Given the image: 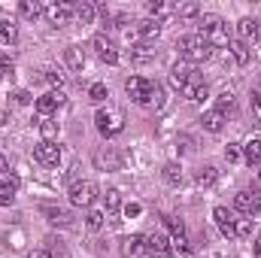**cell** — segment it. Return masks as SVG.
I'll use <instances>...</instances> for the list:
<instances>
[{
  "instance_id": "obj_1",
  "label": "cell",
  "mask_w": 261,
  "mask_h": 258,
  "mask_svg": "<svg viewBox=\"0 0 261 258\" xmlns=\"http://www.w3.org/2000/svg\"><path fill=\"white\" fill-rule=\"evenodd\" d=\"M176 49L182 55V61L197 64V61H210L213 58V46L200 37V34H189V37H179L176 40Z\"/></svg>"
},
{
  "instance_id": "obj_2",
  "label": "cell",
  "mask_w": 261,
  "mask_h": 258,
  "mask_svg": "<svg viewBox=\"0 0 261 258\" xmlns=\"http://www.w3.org/2000/svg\"><path fill=\"white\" fill-rule=\"evenodd\" d=\"M70 203L73 207H82V210H91V203H94V197H97V186L91 183V179H76L73 186H70Z\"/></svg>"
},
{
  "instance_id": "obj_3",
  "label": "cell",
  "mask_w": 261,
  "mask_h": 258,
  "mask_svg": "<svg viewBox=\"0 0 261 258\" xmlns=\"http://www.w3.org/2000/svg\"><path fill=\"white\" fill-rule=\"evenodd\" d=\"M155 85H158V82H149V79H143V76H130L128 82H125V91H128L130 100H137V104H143V107H152Z\"/></svg>"
},
{
  "instance_id": "obj_4",
  "label": "cell",
  "mask_w": 261,
  "mask_h": 258,
  "mask_svg": "<svg viewBox=\"0 0 261 258\" xmlns=\"http://www.w3.org/2000/svg\"><path fill=\"white\" fill-rule=\"evenodd\" d=\"M94 125H97V131H100L103 137H119V134L125 131V122H122V116H119L116 110H97Z\"/></svg>"
},
{
  "instance_id": "obj_5",
  "label": "cell",
  "mask_w": 261,
  "mask_h": 258,
  "mask_svg": "<svg viewBox=\"0 0 261 258\" xmlns=\"http://www.w3.org/2000/svg\"><path fill=\"white\" fill-rule=\"evenodd\" d=\"M234 207H237V213H243L246 219H252V216L261 213V194L255 189H243V192H237V197H234Z\"/></svg>"
},
{
  "instance_id": "obj_6",
  "label": "cell",
  "mask_w": 261,
  "mask_h": 258,
  "mask_svg": "<svg viewBox=\"0 0 261 258\" xmlns=\"http://www.w3.org/2000/svg\"><path fill=\"white\" fill-rule=\"evenodd\" d=\"M91 46H94V52H97V58H100L103 64H119V46H116L113 37L97 34V37L91 40Z\"/></svg>"
},
{
  "instance_id": "obj_7",
  "label": "cell",
  "mask_w": 261,
  "mask_h": 258,
  "mask_svg": "<svg viewBox=\"0 0 261 258\" xmlns=\"http://www.w3.org/2000/svg\"><path fill=\"white\" fill-rule=\"evenodd\" d=\"M34 158H37L43 167H58V161H61V146L52 143V140H43V143L34 146Z\"/></svg>"
},
{
  "instance_id": "obj_8",
  "label": "cell",
  "mask_w": 261,
  "mask_h": 258,
  "mask_svg": "<svg viewBox=\"0 0 261 258\" xmlns=\"http://www.w3.org/2000/svg\"><path fill=\"white\" fill-rule=\"evenodd\" d=\"M170 82L182 91L189 82H197V70L195 64H189V61H176V64L170 67Z\"/></svg>"
},
{
  "instance_id": "obj_9",
  "label": "cell",
  "mask_w": 261,
  "mask_h": 258,
  "mask_svg": "<svg viewBox=\"0 0 261 258\" xmlns=\"http://www.w3.org/2000/svg\"><path fill=\"white\" fill-rule=\"evenodd\" d=\"M43 15L49 18V24L61 28V24H70V18H73V6H70V3H46V6H43Z\"/></svg>"
},
{
  "instance_id": "obj_10",
  "label": "cell",
  "mask_w": 261,
  "mask_h": 258,
  "mask_svg": "<svg viewBox=\"0 0 261 258\" xmlns=\"http://www.w3.org/2000/svg\"><path fill=\"white\" fill-rule=\"evenodd\" d=\"M143 246H146V252L152 258H167L170 255V237H164V234H146V237H143Z\"/></svg>"
},
{
  "instance_id": "obj_11",
  "label": "cell",
  "mask_w": 261,
  "mask_h": 258,
  "mask_svg": "<svg viewBox=\"0 0 261 258\" xmlns=\"http://www.w3.org/2000/svg\"><path fill=\"white\" fill-rule=\"evenodd\" d=\"M213 219H216V225H219V231L225 237H237V219H234V213L228 207H216L213 210Z\"/></svg>"
},
{
  "instance_id": "obj_12",
  "label": "cell",
  "mask_w": 261,
  "mask_h": 258,
  "mask_svg": "<svg viewBox=\"0 0 261 258\" xmlns=\"http://www.w3.org/2000/svg\"><path fill=\"white\" fill-rule=\"evenodd\" d=\"M61 104H64V97H61L58 91H46V94L37 97V116H40V119H49Z\"/></svg>"
},
{
  "instance_id": "obj_13",
  "label": "cell",
  "mask_w": 261,
  "mask_h": 258,
  "mask_svg": "<svg viewBox=\"0 0 261 258\" xmlns=\"http://www.w3.org/2000/svg\"><path fill=\"white\" fill-rule=\"evenodd\" d=\"M94 164H97L100 170H122V155H119L113 146H107V149H100V152L94 155Z\"/></svg>"
},
{
  "instance_id": "obj_14",
  "label": "cell",
  "mask_w": 261,
  "mask_h": 258,
  "mask_svg": "<svg viewBox=\"0 0 261 258\" xmlns=\"http://www.w3.org/2000/svg\"><path fill=\"white\" fill-rule=\"evenodd\" d=\"M225 122H228V116H237V97L231 94V91H222L219 97H216V107H213Z\"/></svg>"
},
{
  "instance_id": "obj_15",
  "label": "cell",
  "mask_w": 261,
  "mask_h": 258,
  "mask_svg": "<svg viewBox=\"0 0 261 258\" xmlns=\"http://www.w3.org/2000/svg\"><path fill=\"white\" fill-rule=\"evenodd\" d=\"M122 255L125 258H143L146 255V246H143V237L140 234H130L122 240Z\"/></svg>"
},
{
  "instance_id": "obj_16",
  "label": "cell",
  "mask_w": 261,
  "mask_h": 258,
  "mask_svg": "<svg viewBox=\"0 0 261 258\" xmlns=\"http://www.w3.org/2000/svg\"><path fill=\"white\" fill-rule=\"evenodd\" d=\"M161 28H164V21H158V18H143V21H137V34H140L143 40H155V37L161 34Z\"/></svg>"
},
{
  "instance_id": "obj_17",
  "label": "cell",
  "mask_w": 261,
  "mask_h": 258,
  "mask_svg": "<svg viewBox=\"0 0 261 258\" xmlns=\"http://www.w3.org/2000/svg\"><path fill=\"white\" fill-rule=\"evenodd\" d=\"M43 213H46V219H49V225H58V228H67V225H73V216L61 210V207H43Z\"/></svg>"
},
{
  "instance_id": "obj_18",
  "label": "cell",
  "mask_w": 261,
  "mask_h": 258,
  "mask_svg": "<svg viewBox=\"0 0 261 258\" xmlns=\"http://www.w3.org/2000/svg\"><path fill=\"white\" fill-rule=\"evenodd\" d=\"M64 61H67V67H70V70L82 73V67H85V49H82V46H67Z\"/></svg>"
},
{
  "instance_id": "obj_19",
  "label": "cell",
  "mask_w": 261,
  "mask_h": 258,
  "mask_svg": "<svg viewBox=\"0 0 261 258\" xmlns=\"http://www.w3.org/2000/svg\"><path fill=\"white\" fill-rule=\"evenodd\" d=\"M18 194V179L15 176H0V203H12Z\"/></svg>"
},
{
  "instance_id": "obj_20",
  "label": "cell",
  "mask_w": 261,
  "mask_h": 258,
  "mask_svg": "<svg viewBox=\"0 0 261 258\" xmlns=\"http://www.w3.org/2000/svg\"><path fill=\"white\" fill-rule=\"evenodd\" d=\"M216 179H219V170H216L213 164H203V167L195 173V183L200 186V189H210V186H216Z\"/></svg>"
},
{
  "instance_id": "obj_21",
  "label": "cell",
  "mask_w": 261,
  "mask_h": 258,
  "mask_svg": "<svg viewBox=\"0 0 261 258\" xmlns=\"http://www.w3.org/2000/svg\"><path fill=\"white\" fill-rule=\"evenodd\" d=\"M130 61H134V64H146V61H155V49H152L149 43H137V46L130 49Z\"/></svg>"
},
{
  "instance_id": "obj_22",
  "label": "cell",
  "mask_w": 261,
  "mask_h": 258,
  "mask_svg": "<svg viewBox=\"0 0 261 258\" xmlns=\"http://www.w3.org/2000/svg\"><path fill=\"white\" fill-rule=\"evenodd\" d=\"M182 94H186L189 100H195V104H203V100H206V94H210V88L197 79V82H189V85L182 88Z\"/></svg>"
},
{
  "instance_id": "obj_23",
  "label": "cell",
  "mask_w": 261,
  "mask_h": 258,
  "mask_svg": "<svg viewBox=\"0 0 261 258\" xmlns=\"http://www.w3.org/2000/svg\"><path fill=\"white\" fill-rule=\"evenodd\" d=\"M200 125L210 131V134H219V131L225 128V119H222V116H219L216 110H206V113L200 116Z\"/></svg>"
},
{
  "instance_id": "obj_24",
  "label": "cell",
  "mask_w": 261,
  "mask_h": 258,
  "mask_svg": "<svg viewBox=\"0 0 261 258\" xmlns=\"http://www.w3.org/2000/svg\"><path fill=\"white\" fill-rule=\"evenodd\" d=\"M228 52H231V58H234L237 64H246V61H249V46H246L243 40H231V43H228Z\"/></svg>"
},
{
  "instance_id": "obj_25",
  "label": "cell",
  "mask_w": 261,
  "mask_h": 258,
  "mask_svg": "<svg viewBox=\"0 0 261 258\" xmlns=\"http://www.w3.org/2000/svg\"><path fill=\"white\" fill-rule=\"evenodd\" d=\"M170 255L173 258H192V246H189V240L186 237H170Z\"/></svg>"
},
{
  "instance_id": "obj_26",
  "label": "cell",
  "mask_w": 261,
  "mask_h": 258,
  "mask_svg": "<svg viewBox=\"0 0 261 258\" xmlns=\"http://www.w3.org/2000/svg\"><path fill=\"white\" fill-rule=\"evenodd\" d=\"M161 176H164V183H167V186H179V183H182V167H179L176 161H170V164H164Z\"/></svg>"
},
{
  "instance_id": "obj_27",
  "label": "cell",
  "mask_w": 261,
  "mask_h": 258,
  "mask_svg": "<svg viewBox=\"0 0 261 258\" xmlns=\"http://www.w3.org/2000/svg\"><path fill=\"white\" fill-rule=\"evenodd\" d=\"M94 12H97V9H94L91 3H85V0L73 6V15H76V18H79L82 24H91V21H94Z\"/></svg>"
},
{
  "instance_id": "obj_28",
  "label": "cell",
  "mask_w": 261,
  "mask_h": 258,
  "mask_svg": "<svg viewBox=\"0 0 261 258\" xmlns=\"http://www.w3.org/2000/svg\"><path fill=\"white\" fill-rule=\"evenodd\" d=\"M18 12H21L24 18H40V15H43V3H37V0H21V3H18Z\"/></svg>"
},
{
  "instance_id": "obj_29",
  "label": "cell",
  "mask_w": 261,
  "mask_h": 258,
  "mask_svg": "<svg viewBox=\"0 0 261 258\" xmlns=\"http://www.w3.org/2000/svg\"><path fill=\"white\" fill-rule=\"evenodd\" d=\"M0 37H3V43H15L18 40V24L12 21V18H6V21H0Z\"/></svg>"
},
{
  "instance_id": "obj_30",
  "label": "cell",
  "mask_w": 261,
  "mask_h": 258,
  "mask_svg": "<svg viewBox=\"0 0 261 258\" xmlns=\"http://www.w3.org/2000/svg\"><path fill=\"white\" fill-rule=\"evenodd\" d=\"M243 155H246V161L249 164H258L261 161V140H249V143H243Z\"/></svg>"
},
{
  "instance_id": "obj_31",
  "label": "cell",
  "mask_w": 261,
  "mask_h": 258,
  "mask_svg": "<svg viewBox=\"0 0 261 258\" xmlns=\"http://www.w3.org/2000/svg\"><path fill=\"white\" fill-rule=\"evenodd\" d=\"M237 34H240L243 43L246 40H255V18H240L237 21Z\"/></svg>"
},
{
  "instance_id": "obj_32",
  "label": "cell",
  "mask_w": 261,
  "mask_h": 258,
  "mask_svg": "<svg viewBox=\"0 0 261 258\" xmlns=\"http://www.w3.org/2000/svg\"><path fill=\"white\" fill-rule=\"evenodd\" d=\"M88 97H91L94 104H103V100L110 97V91H107V85H103V82H94V85L88 88Z\"/></svg>"
},
{
  "instance_id": "obj_33",
  "label": "cell",
  "mask_w": 261,
  "mask_h": 258,
  "mask_svg": "<svg viewBox=\"0 0 261 258\" xmlns=\"http://www.w3.org/2000/svg\"><path fill=\"white\" fill-rule=\"evenodd\" d=\"M85 225H88V231H100V228H103V213H100V210H88Z\"/></svg>"
},
{
  "instance_id": "obj_34",
  "label": "cell",
  "mask_w": 261,
  "mask_h": 258,
  "mask_svg": "<svg viewBox=\"0 0 261 258\" xmlns=\"http://www.w3.org/2000/svg\"><path fill=\"white\" fill-rule=\"evenodd\" d=\"M164 222H167V228H170L173 237H186V222H182V219H176V216H164Z\"/></svg>"
},
{
  "instance_id": "obj_35",
  "label": "cell",
  "mask_w": 261,
  "mask_h": 258,
  "mask_svg": "<svg viewBox=\"0 0 261 258\" xmlns=\"http://www.w3.org/2000/svg\"><path fill=\"white\" fill-rule=\"evenodd\" d=\"M122 207V194H119V189H110L107 192V213H116Z\"/></svg>"
},
{
  "instance_id": "obj_36",
  "label": "cell",
  "mask_w": 261,
  "mask_h": 258,
  "mask_svg": "<svg viewBox=\"0 0 261 258\" xmlns=\"http://www.w3.org/2000/svg\"><path fill=\"white\" fill-rule=\"evenodd\" d=\"M176 12H179L182 18H195V15H200V6H197V3H182Z\"/></svg>"
},
{
  "instance_id": "obj_37",
  "label": "cell",
  "mask_w": 261,
  "mask_h": 258,
  "mask_svg": "<svg viewBox=\"0 0 261 258\" xmlns=\"http://www.w3.org/2000/svg\"><path fill=\"white\" fill-rule=\"evenodd\" d=\"M12 70H15V61H12V55L0 52V76H6V73H12Z\"/></svg>"
},
{
  "instance_id": "obj_38",
  "label": "cell",
  "mask_w": 261,
  "mask_h": 258,
  "mask_svg": "<svg viewBox=\"0 0 261 258\" xmlns=\"http://www.w3.org/2000/svg\"><path fill=\"white\" fill-rule=\"evenodd\" d=\"M237 237H252V219H237Z\"/></svg>"
},
{
  "instance_id": "obj_39",
  "label": "cell",
  "mask_w": 261,
  "mask_h": 258,
  "mask_svg": "<svg viewBox=\"0 0 261 258\" xmlns=\"http://www.w3.org/2000/svg\"><path fill=\"white\" fill-rule=\"evenodd\" d=\"M237 158H240V143H228V149H225V161L234 164Z\"/></svg>"
},
{
  "instance_id": "obj_40",
  "label": "cell",
  "mask_w": 261,
  "mask_h": 258,
  "mask_svg": "<svg viewBox=\"0 0 261 258\" xmlns=\"http://www.w3.org/2000/svg\"><path fill=\"white\" fill-rule=\"evenodd\" d=\"M40 131H43V137H46V140H52V137H55V125H52L49 119H40Z\"/></svg>"
},
{
  "instance_id": "obj_41",
  "label": "cell",
  "mask_w": 261,
  "mask_h": 258,
  "mask_svg": "<svg viewBox=\"0 0 261 258\" xmlns=\"http://www.w3.org/2000/svg\"><path fill=\"white\" fill-rule=\"evenodd\" d=\"M46 79H49V85H52V88H61V85H64V76H61V73H55V70H49V73H46Z\"/></svg>"
},
{
  "instance_id": "obj_42",
  "label": "cell",
  "mask_w": 261,
  "mask_h": 258,
  "mask_svg": "<svg viewBox=\"0 0 261 258\" xmlns=\"http://www.w3.org/2000/svg\"><path fill=\"white\" fill-rule=\"evenodd\" d=\"M252 113H255V122L261 125V94H252Z\"/></svg>"
},
{
  "instance_id": "obj_43",
  "label": "cell",
  "mask_w": 261,
  "mask_h": 258,
  "mask_svg": "<svg viewBox=\"0 0 261 258\" xmlns=\"http://www.w3.org/2000/svg\"><path fill=\"white\" fill-rule=\"evenodd\" d=\"M140 213H143V207H140V203H125V216H128V219L140 216Z\"/></svg>"
},
{
  "instance_id": "obj_44",
  "label": "cell",
  "mask_w": 261,
  "mask_h": 258,
  "mask_svg": "<svg viewBox=\"0 0 261 258\" xmlns=\"http://www.w3.org/2000/svg\"><path fill=\"white\" fill-rule=\"evenodd\" d=\"M146 9H149L152 15H158V12H164V3H161V0H149V3H146Z\"/></svg>"
},
{
  "instance_id": "obj_45",
  "label": "cell",
  "mask_w": 261,
  "mask_h": 258,
  "mask_svg": "<svg viewBox=\"0 0 261 258\" xmlns=\"http://www.w3.org/2000/svg\"><path fill=\"white\" fill-rule=\"evenodd\" d=\"M12 100H15V104H31V94H28L24 88H18V91L12 94Z\"/></svg>"
},
{
  "instance_id": "obj_46",
  "label": "cell",
  "mask_w": 261,
  "mask_h": 258,
  "mask_svg": "<svg viewBox=\"0 0 261 258\" xmlns=\"http://www.w3.org/2000/svg\"><path fill=\"white\" fill-rule=\"evenodd\" d=\"M176 143H182V152H192V149H195V146H192V137H179Z\"/></svg>"
},
{
  "instance_id": "obj_47",
  "label": "cell",
  "mask_w": 261,
  "mask_h": 258,
  "mask_svg": "<svg viewBox=\"0 0 261 258\" xmlns=\"http://www.w3.org/2000/svg\"><path fill=\"white\" fill-rule=\"evenodd\" d=\"M31 258H52V252H46V249H37V252H31Z\"/></svg>"
},
{
  "instance_id": "obj_48",
  "label": "cell",
  "mask_w": 261,
  "mask_h": 258,
  "mask_svg": "<svg viewBox=\"0 0 261 258\" xmlns=\"http://www.w3.org/2000/svg\"><path fill=\"white\" fill-rule=\"evenodd\" d=\"M3 170H9V161H6V158L0 155V173H3Z\"/></svg>"
},
{
  "instance_id": "obj_49",
  "label": "cell",
  "mask_w": 261,
  "mask_h": 258,
  "mask_svg": "<svg viewBox=\"0 0 261 258\" xmlns=\"http://www.w3.org/2000/svg\"><path fill=\"white\" fill-rule=\"evenodd\" d=\"M255 40H261V18H255Z\"/></svg>"
},
{
  "instance_id": "obj_50",
  "label": "cell",
  "mask_w": 261,
  "mask_h": 258,
  "mask_svg": "<svg viewBox=\"0 0 261 258\" xmlns=\"http://www.w3.org/2000/svg\"><path fill=\"white\" fill-rule=\"evenodd\" d=\"M252 249H255V258H261V237L255 240V246H252Z\"/></svg>"
},
{
  "instance_id": "obj_51",
  "label": "cell",
  "mask_w": 261,
  "mask_h": 258,
  "mask_svg": "<svg viewBox=\"0 0 261 258\" xmlns=\"http://www.w3.org/2000/svg\"><path fill=\"white\" fill-rule=\"evenodd\" d=\"M258 183H261V170H258Z\"/></svg>"
}]
</instances>
